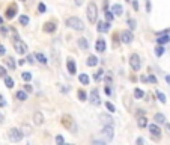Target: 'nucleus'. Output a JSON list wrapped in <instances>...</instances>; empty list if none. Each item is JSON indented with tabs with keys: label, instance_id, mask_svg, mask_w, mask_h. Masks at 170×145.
Masks as SVG:
<instances>
[{
	"label": "nucleus",
	"instance_id": "1",
	"mask_svg": "<svg viewBox=\"0 0 170 145\" xmlns=\"http://www.w3.org/2000/svg\"><path fill=\"white\" fill-rule=\"evenodd\" d=\"M86 14H87V20L90 21V23H97V18H98V6H97L93 2H90V3L87 5Z\"/></svg>",
	"mask_w": 170,
	"mask_h": 145
},
{
	"label": "nucleus",
	"instance_id": "2",
	"mask_svg": "<svg viewBox=\"0 0 170 145\" xmlns=\"http://www.w3.org/2000/svg\"><path fill=\"white\" fill-rule=\"evenodd\" d=\"M66 26H68V27L75 29V30H83L84 29V23L80 18H77V17H69V18H68L66 20Z\"/></svg>",
	"mask_w": 170,
	"mask_h": 145
},
{
	"label": "nucleus",
	"instance_id": "3",
	"mask_svg": "<svg viewBox=\"0 0 170 145\" xmlns=\"http://www.w3.org/2000/svg\"><path fill=\"white\" fill-rule=\"evenodd\" d=\"M8 138H9V141H12V142H20L21 139H23V132L18 130V128H11L8 132Z\"/></svg>",
	"mask_w": 170,
	"mask_h": 145
},
{
	"label": "nucleus",
	"instance_id": "4",
	"mask_svg": "<svg viewBox=\"0 0 170 145\" xmlns=\"http://www.w3.org/2000/svg\"><path fill=\"white\" fill-rule=\"evenodd\" d=\"M14 48H15V51H17L18 55L27 53V44H26L24 41H21V39H15L14 41Z\"/></svg>",
	"mask_w": 170,
	"mask_h": 145
},
{
	"label": "nucleus",
	"instance_id": "5",
	"mask_svg": "<svg viewBox=\"0 0 170 145\" xmlns=\"http://www.w3.org/2000/svg\"><path fill=\"white\" fill-rule=\"evenodd\" d=\"M130 65L131 68L134 69V71H139L140 67H142V62H140V56L137 55V53H132L130 56Z\"/></svg>",
	"mask_w": 170,
	"mask_h": 145
},
{
	"label": "nucleus",
	"instance_id": "6",
	"mask_svg": "<svg viewBox=\"0 0 170 145\" xmlns=\"http://www.w3.org/2000/svg\"><path fill=\"white\" fill-rule=\"evenodd\" d=\"M103 136L105 138V141H111L114 136V130H113V126L111 124H105L103 128Z\"/></svg>",
	"mask_w": 170,
	"mask_h": 145
},
{
	"label": "nucleus",
	"instance_id": "7",
	"mask_svg": "<svg viewBox=\"0 0 170 145\" xmlns=\"http://www.w3.org/2000/svg\"><path fill=\"white\" fill-rule=\"evenodd\" d=\"M132 39H134V35H132L131 30H124L120 33V41L124 44H130V42H132Z\"/></svg>",
	"mask_w": 170,
	"mask_h": 145
},
{
	"label": "nucleus",
	"instance_id": "8",
	"mask_svg": "<svg viewBox=\"0 0 170 145\" xmlns=\"http://www.w3.org/2000/svg\"><path fill=\"white\" fill-rule=\"evenodd\" d=\"M60 122H62V126H63V127H66V128H68V130H72V128H74V120H72L71 116H68V115L63 116Z\"/></svg>",
	"mask_w": 170,
	"mask_h": 145
},
{
	"label": "nucleus",
	"instance_id": "9",
	"mask_svg": "<svg viewBox=\"0 0 170 145\" xmlns=\"http://www.w3.org/2000/svg\"><path fill=\"white\" fill-rule=\"evenodd\" d=\"M90 103H92L93 106H99L101 104V98H99V95H98V91L97 89H93L92 92H90Z\"/></svg>",
	"mask_w": 170,
	"mask_h": 145
},
{
	"label": "nucleus",
	"instance_id": "10",
	"mask_svg": "<svg viewBox=\"0 0 170 145\" xmlns=\"http://www.w3.org/2000/svg\"><path fill=\"white\" fill-rule=\"evenodd\" d=\"M66 68H68V71H69V74H75L77 73V65H75V61H74V59H68L66 61Z\"/></svg>",
	"mask_w": 170,
	"mask_h": 145
},
{
	"label": "nucleus",
	"instance_id": "11",
	"mask_svg": "<svg viewBox=\"0 0 170 145\" xmlns=\"http://www.w3.org/2000/svg\"><path fill=\"white\" fill-rule=\"evenodd\" d=\"M44 115H42V112H35L33 114V122L36 126H42L44 124Z\"/></svg>",
	"mask_w": 170,
	"mask_h": 145
},
{
	"label": "nucleus",
	"instance_id": "12",
	"mask_svg": "<svg viewBox=\"0 0 170 145\" xmlns=\"http://www.w3.org/2000/svg\"><path fill=\"white\" fill-rule=\"evenodd\" d=\"M149 132L152 133V136H157V139L161 136V128L158 127L157 122H155V124H151V126H149Z\"/></svg>",
	"mask_w": 170,
	"mask_h": 145
},
{
	"label": "nucleus",
	"instance_id": "13",
	"mask_svg": "<svg viewBox=\"0 0 170 145\" xmlns=\"http://www.w3.org/2000/svg\"><path fill=\"white\" fill-rule=\"evenodd\" d=\"M97 29H98V32H107L110 29V21H99Z\"/></svg>",
	"mask_w": 170,
	"mask_h": 145
},
{
	"label": "nucleus",
	"instance_id": "14",
	"mask_svg": "<svg viewBox=\"0 0 170 145\" xmlns=\"http://www.w3.org/2000/svg\"><path fill=\"white\" fill-rule=\"evenodd\" d=\"M95 48H97V51H99V53L105 51V41L103 38H99L97 42H95Z\"/></svg>",
	"mask_w": 170,
	"mask_h": 145
},
{
	"label": "nucleus",
	"instance_id": "15",
	"mask_svg": "<svg viewBox=\"0 0 170 145\" xmlns=\"http://www.w3.org/2000/svg\"><path fill=\"white\" fill-rule=\"evenodd\" d=\"M15 15H17V5H11L6 11V17L8 18H14Z\"/></svg>",
	"mask_w": 170,
	"mask_h": 145
},
{
	"label": "nucleus",
	"instance_id": "16",
	"mask_svg": "<svg viewBox=\"0 0 170 145\" xmlns=\"http://www.w3.org/2000/svg\"><path fill=\"white\" fill-rule=\"evenodd\" d=\"M170 41V36H169V33H163V35H160V36H158V38H157V42H158V44H167V42Z\"/></svg>",
	"mask_w": 170,
	"mask_h": 145
},
{
	"label": "nucleus",
	"instance_id": "17",
	"mask_svg": "<svg viewBox=\"0 0 170 145\" xmlns=\"http://www.w3.org/2000/svg\"><path fill=\"white\" fill-rule=\"evenodd\" d=\"M56 30V24L53 23V21H47V23L44 24V32H48V33H51V32H54Z\"/></svg>",
	"mask_w": 170,
	"mask_h": 145
},
{
	"label": "nucleus",
	"instance_id": "18",
	"mask_svg": "<svg viewBox=\"0 0 170 145\" xmlns=\"http://www.w3.org/2000/svg\"><path fill=\"white\" fill-rule=\"evenodd\" d=\"M35 57H36V61H39L41 63H44V65H45L47 62H48V59H47V57H45V55H44V53H41V51L35 53Z\"/></svg>",
	"mask_w": 170,
	"mask_h": 145
},
{
	"label": "nucleus",
	"instance_id": "19",
	"mask_svg": "<svg viewBox=\"0 0 170 145\" xmlns=\"http://www.w3.org/2000/svg\"><path fill=\"white\" fill-rule=\"evenodd\" d=\"M111 12L114 15H122L124 14V8H122L120 5H113V6H111Z\"/></svg>",
	"mask_w": 170,
	"mask_h": 145
},
{
	"label": "nucleus",
	"instance_id": "20",
	"mask_svg": "<svg viewBox=\"0 0 170 145\" xmlns=\"http://www.w3.org/2000/svg\"><path fill=\"white\" fill-rule=\"evenodd\" d=\"M153 121H155L157 124H164V122H166V116L163 114H155L153 115Z\"/></svg>",
	"mask_w": 170,
	"mask_h": 145
},
{
	"label": "nucleus",
	"instance_id": "21",
	"mask_svg": "<svg viewBox=\"0 0 170 145\" xmlns=\"http://www.w3.org/2000/svg\"><path fill=\"white\" fill-rule=\"evenodd\" d=\"M78 47L81 48V50H87L89 48V42L86 38H78Z\"/></svg>",
	"mask_w": 170,
	"mask_h": 145
},
{
	"label": "nucleus",
	"instance_id": "22",
	"mask_svg": "<svg viewBox=\"0 0 170 145\" xmlns=\"http://www.w3.org/2000/svg\"><path fill=\"white\" fill-rule=\"evenodd\" d=\"M137 126H139L140 128L148 127V118H146V116H140L139 120H137Z\"/></svg>",
	"mask_w": 170,
	"mask_h": 145
},
{
	"label": "nucleus",
	"instance_id": "23",
	"mask_svg": "<svg viewBox=\"0 0 170 145\" xmlns=\"http://www.w3.org/2000/svg\"><path fill=\"white\" fill-rule=\"evenodd\" d=\"M97 63H98V57H97V56L90 55V56L87 57V65H89V67H97Z\"/></svg>",
	"mask_w": 170,
	"mask_h": 145
},
{
	"label": "nucleus",
	"instance_id": "24",
	"mask_svg": "<svg viewBox=\"0 0 170 145\" xmlns=\"http://www.w3.org/2000/svg\"><path fill=\"white\" fill-rule=\"evenodd\" d=\"M99 120L103 121L104 124H111V122H113V118H111V116H107L105 114H101V115H99Z\"/></svg>",
	"mask_w": 170,
	"mask_h": 145
},
{
	"label": "nucleus",
	"instance_id": "25",
	"mask_svg": "<svg viewBox=\"0 0 170 145\" xmlns=\"http://www.w3.org/2000/svg\"><path fill=\"white\" fill-rule=\"evenodd\" d=\"M15 97H17L20 101H26V100H27V91H26V92H24V91H18V92L15 94Z\"/></svg>",
	"mask_w": 170,
	"mask_h": 145
},
{
	"label": "nucleus",
	"instance_id": "26",
	"mask_svg": "<svg viewBox=\"0 0 170 145\" xmlns=\"http://www.w3.org/2000/svg\"><path fill=\"white\" fill-rule=\"evenodd\" d=\"M78 80H80L81 85H89V82H90L87 74H80V76H78Z\"/></svg>",
	"mask_w": 170,
	"mask_h": 145
},
{
	"label": "nucleus",
	"instance_id": "27",
	"mask_svg": "<svg viewBox=\"0 0 170 145\" xmlns=\"http://www.w3.org/2000/svg\"><path fill=\"white\" fill-rule=\"evenodd\" d=\"M5 85H6V88H9V89H12L14 88V79L12 77H9V76H6L5 77Z\"/></svg>",
	"mask_w": 170,
	"mask_h": 145
},
{
	"label": "nucleus",
	"instance_id": "28",
	"mask_svg": "<svg viewBox=\"0 0 170 145\" xmlns=\"http://www.w3.org/2000/svg\"><path fill=\"white\" fill-rule=\"evenodd\" d=\"M77 95H78V100L80 101H86L87 100V94H86V91H83V89H78Z\"/></svg>",
	"mask_w": 170,
	"mask_h": 145
},
{
	"label": "nucleus",
	"instance_id": "29",
	"mask_svg": "<svg viewBox=\"0 0 170 145\" xmlns=\"http://www.w3.org/2000/svg\"><path fill=\"white\" fill-rule=\"evenodd\" d=\"M6 65H8L11 69H15V67H17L15 59H14V57H6Z\"/></svg>",
	"mask_w": 170,
	"mask_h": 145
},
{
	"label": "nucleus",
	"instance_id": "30",
	"mask_svg": "<svg viewBox=\"0 0 170 145\" xmlns=\"http://www.w3.org/2000/svg\"><path fill=\"white\" fill-rule=\"evenodd\" d=\"M134 97H136L137 100H140V98H143V97H145V92H143L142 89L136 88V89H134Z\"/></svg>",
	"mask_w": 170,
	"mask_h": 145
},
{
	"label": "nucleus",
	"instance_id": "31",
	"mask_svg": "<svg viewBox=\"0 0 170 145\" xmlns=\"http://www.w3.org/2000/svg\"><path fill=\"white\" fill-rule=\"evenodd\" d=\"M103 76H104V71H103V69H98V71L93 74V80H95V82H98V80L103 79Z\"/></svg>",
	"mask_w": 170,
	"mask_h": 145
},
{
	"label": "nucleus",
	"instance_id": "32",
	"mask_svg": "<svg viewBox=\"0 0 170 145\" xmlns=\"http://www.w3.org/2000/svg\"><path fill=\"white\" fill-rule=\"evenodd\" d=\"M163 53H164V47H163V44H158V45L155 47V55H157V56H163Z\"/></svg>",
	"mask_w": 170,
	"mask_h": 145
},
{
	"label": "nucleus",
	"instance_id": "33",
	"mask_svg": "<svg viewBox=\"0 0 170 145\" xmlns=\"http://www.w3.org/2000/svg\"><path fill=\"white\" fill-rule=\"evenodd\" d=\"M21 79H23L24 82H30V80H32V74L29 71H24L23 74H21Z\"/></svg>",
	"mask_w": 170,
	"mask_h": 145
},
{
	"label": "nucleus",
	"instance_id": "34",
	"mask_svg": "<svg viewBox=\"0 0 170 145\" xmlns=\"http://www.w3.org/2000/svg\"><path fill=\"white\" fill-rule=\"evenodd\" d=\"M20 24H23V26L29 24V17H27V15H21V17H20Z\"/></svg>",
	"mask_w": 170,
	"mask_h": 145
},
{
	"label": "nucleus",
	"instance_id": "35",
	"mask_svg": "<svg viewBox=\"0 0 170 145\" xmlns=\"http://www.w3.org/2000/svg\"><path fill=\"white\" fill-rule=\"evenodd\" d=\"M113 18H114V14L111 12V9H110V11H107V12H105V20L111 23V21H113Z\"/></svg>",
	"mask_w": 170,
	"mask_h": 145
},
{
	"label": "nucleus",
	"instance_id": "36",
	"mask_svg": "<svg viewBox=\"0 0 170 145\" xmlns=\"http://www.w3.org/2000/svg\"><path fill=\"white\" fill-rule=\"evenodd\" d=\"M157 97H158V100H160L161 101V103H166V95H164L163 92H160V91H157Z\"/></svg>",
	"mask_w": 170,
	"mask_h": 145
},
{
	"label": "nucleus",
	"instance_id": "37",
	"mask_svg": "<svg viewBox=\"0 0 170 145\" xmlns=\"http://www.w3.org/2000/svg\"><path fill=\"white\" fill-rule=\"evenodd\" d=\"M105 107H107V110L111 112V114H113V112L116 110V109H114V104H113V103H108V101L105 103Z\"/></svg>",
	"mask_w": 170,
	"mask_h": 145
},
{
	"label": "nucleus",
	"instance_id": "38",
	"mask_svg": "<svg viewBox=\"0 0 170 145\" xmlns=\"http://www.w3.org/2000/svg\"><path fill=\"white\" fill-rule=\"evenodd\" d=\"M0 77H6V69H5V67H2L0 65Z\"/></svg>",
	"mask_w": 170,
	"mask_h": 145
},
{
	"label": "nucleus",
	"instance_id": "39",
	"mask_svg": "<svg viewBox=\"0 0 170 145\" xmlns=\"http://www.w3.org/2000/svg\"><path fill=\"white\" fill-rule=\"evenodd\" d=\"M38 11H39L41 14H44V12H45V5H44V3H39V5H38Z\"/></svg>",
	"mask_w": 170,
	"mask_h": 145
},
{
	"label": "nucleus",
	"instance_id": "40",
	"mask_svg": "<svg viewBox=\"0 0 170 145\" xmlns=\"http://www.w3.org/2000/svg\"><path fill=\"white\" fill-rule=\"evenodd\" d=\"M63 142H65V139H63V136H56V144H63Z\"/></svg>",
	"mask_w": 170,
	"mask_h": 145
},
{
	"label": "nucleus",
	"instance_id": "41",
	"mask_svg": "<svg viewBox=\"0 0 170 145\" xmlns=\"http://www.w3.org/2000/svg\"><path fill=\"white\" fill-rule=\"evenodd\" d=\"M6 106V101H5V98H3V95L0 94V107H5Z\"/></svg>",
	"mask_w": 170,
	"mask_h": 145
},
{
	"label": "nucleus",
	"instance_id": "42",
	"mask_svg": "<svg viewBox=\"0 0 170 145\" xmlns=\"http://www.w3.org/2000/svg\"><path fill=\"white\" fill-rule=\"evenodd\" d=\"M0 32H2V35H5V36L8 35V29L5 27V26H0Z\"/></svg>",
	"mask_w": 170,
	"mask_h": 145
},
{
	"label": "nucleus",
	"instance_id": "43",
	"mask_svg": "<svg viewBox=\"0 0 170 145\" xmlns=\"http://www.w3.org/2000/svg\"><path fill=\"white\" fill-rule=\"evenodd\" d=\"M128 24H130V27H131L132 30L136 29V21H134V20H128Z\"/></svg>",
	"mask_w": 170,
	"mask_h": 145
},
{
	"label": "nucleus",
	"instance_id": "44",
	"mask_svg": "<svg viewBox=\"0 0 170 145\" xmlns=\"http://www.w3.org/2000/svg\"><path fill=\"white\" fill-rule=\"evenodd\" d=\"M105 82H107V85H111V82H113V79H111L110 74H107V76H105Z\"/></svg>",
	"mask_w": 170,
	"mask_h": 145
},
{
	"label": "nucleus",
	"instance_id": "45",
	"mask_svg": "<svg viewBox=\"0 0 170 145\" xmlns=\"http://www.w3.org/2000/svg\"><path fill=\"white\" fill-rule=\"evenodd\" d=\"M5 53H6V48L0 44V56H5Z\"/></svg>",
	"mask_w": 170,
	"mask_h": 145
},
{
	"label": "nucleus",
	"instance_id": "46",
	"mask_svg": "<svg viewBox=\"0 0 170 145\" xmlns=\"http://www.w3.org/2000/svg\"><path fill=\"white\" fill-rule=\"evenodd\" d=\"M33 59H35V56L29 55V56H27V62H29V63H35V61H33Z\"/></svg>",
	"mask_w": 170,
	"mask_h": 145
},
{
	"label": "nucleus",
	"instance_id": "47",
	"mask_svg": "<svg viewBox=\"0 0 170 145\" xmlns=\"http://www.w3.org/2000/svg\"><path fill=\"white\" fill-rule=\"evenodd\" d=\"M132 6H134L136 11H139V3H137V0H132Z\"/></svg>",
	"mask_w": 170,
	"mask_h": 145
},
{
	"label": "nucleus",
	"instance_id": "48",
	"mask_svg": "<svg viewBox=\"0 0 170 145\" xmlns=\"http://www.w3.org/2000/svg\"><path fill=\"white\" fill-rule=\"evenodd\" d=\"M149 82L151 83H157V77L155 76H149Z\"/></svg>",
	"mask_w": 170,
	"mask_h": 145
},
{
	"label": "nucleus",
	"instance_id": "49",
	"mask_svg": "<svg viewBox=\"0 0 170 145\" xmlns=\"http://www.w3.org/2000/svg\"><path fill=\"white\" fill-rule=\"evenodd\" d=\"M140 80H142V82H145V83H146V82H149V77H146V76H142V77H140Z\"/></svg>",
	"mask_w": 170,
	"mask_h": 145
},
{
	"label": "nucleus",
	"instance_id": "50",
	"mask_svg": "<svg viewBox=\"0 0 170 145\" xmlns=\"http://www.w3.org/2000/svg\"><path fill=\"white\" fill-rule=\"evenodd\" d=\"M24 89L27 91V92H32V86H30V85H24Z\"/></svg>",
	"mask_w": 170,
	"mask_h": 145
},
{
	"label": "nucleus",
	"instance_id": "51",
	"mask_svg": "<svg viewBox=\"0 0 170 145\" xmlns=\"http://www.w3.org/2000/svg\"><path fill=\"white\" fill-rule=\"evenodd\" d=\"M104 91H105V94H107V95H110V94H111V89H110V86H105V89H104Z\"/></svg>",
	"mask_w": 170,
	"mask_h": 145
},
{
	"label": "nucleus",
	"instance_id": "52",
	"mask_svg": "<svg viewBox=\"0 0 170 145\" xmlns=\"http://www.w3.org/2000/svg\"><path fill=\"white\" fill-rule=\"evenodd\" d=\"M136 142H137V144H145V139H143V138H139Z\"/></svg>",
	"mask_w": 170,
	"mask_h": 145
},
{
	"label": "nucleus",
	"instance_id": "53",
	"mask_svg": "<svg viewBox=\"0 0 170 145\" xmlns=\"http://www.w3.org/2000/svg\"><path fill=\"white\" fill-rule=\"evenodd\" d=\"M75 5H77V6H81V5H83V0H75Z\"/></svg>",
	"mask_w": 170,
	"mask_h": 145
},
{
	"label": "nucleus",
	"instance_id": "54",
	"mask_svg": "<svg viewBox=\"0 0 170 145\" xmlns=\"http://www.w3.org/2000/svg\"><path fill=\"white\" fill-rule=\"evenodd\" d=\"M24 62H26L24 59H20V61H18V65H24Z\"/></svg>",
	"mask_w": 170,
	"mask_h": 145
},
{
	"label": "nucleus",
	"instance_id": "55",
	"mask_svg": "<svg viewBox=\"0 0 170 145\" xmlns=\"http://www.w3.org/2000/svg\"><path fill=\"white\" fill-rule=\"evenodd\" d=\"M166 130H167V133H170V124H167V126H166Z\"/></svg>",
	"mask_w": 170,
	"mask_h": 145
},
{
	"label": "nucleus",
	"instance_id": "56",
	"mask_svg": "<svg viewBox=\"0 0 170 145\" xmlns=\"http://www.w3.org/2000/svg\"><path fill=\"white\" fill-rule=\"evenodd\" d=\"M166 82H167V83H170V76H166Z\"/></svg>",
	"mask_w": 170,
	"mask_h": 145
},
{
	"label": "nucleus",
	"instance_id": "57",
	"mask_svg": "<svg viewBox=\"0 0 170 145\" xmlns=\"http://www.w3.org/2000/svg\"><path fill=\"white\" fill-rule=\"evenodd\" d=\"M2 24H3V18H2V17H0V26H2Z\"/></svg>",
	"mask_w": 170,
	"mask_h": 145
},
{
	"label": "nucleus",
	"instance_id": "58",
	"mask_svg": "<svg viewBox=\"0 0 170 145\" xmlns=\"http://www.w3.org/2000/svg\"><path fill=\"white\" fill-rule=\"evenodd\" d=\"M2 121H3V116H2V115H0V122H2Z\"/></svg>",
	"mask_w": 170,
	"mask_h": 145
},
{
	"label": "nucleus",
	"instance_id": "59",
	"mask_svg": "<svg viewBox=\"0 0 170 145\" xmlns=\"http://www.w3.org/2000/svg\"><path fill=\"white\" fill-rule=\"evenodd\" d=\"M126 2H131V0H126Z\"/></svg>",
	"mask_w": 170,
	"mask_h": 145
}]
</instances>
